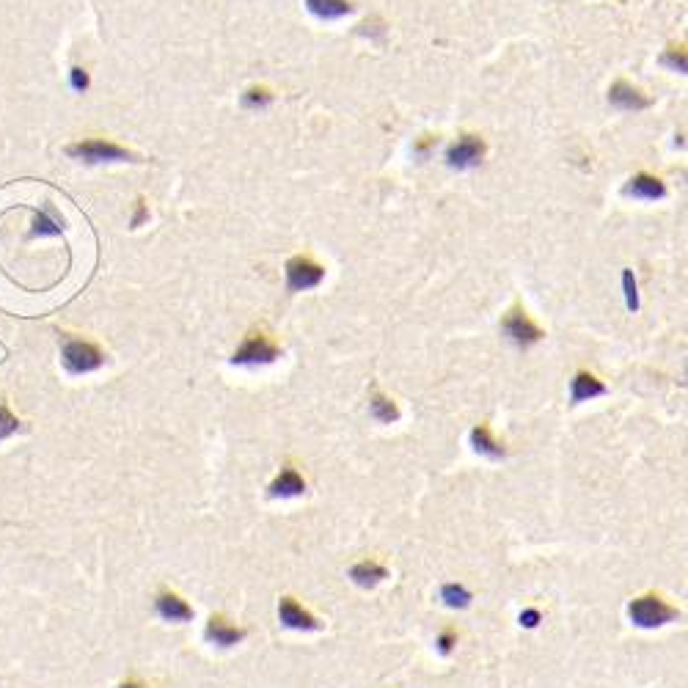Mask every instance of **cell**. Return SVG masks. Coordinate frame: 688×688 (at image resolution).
Listing matches in <instances>:
<instances>
[{"label": "cell", "instance_id": "cell-29", "mask_svg": "<svg viewBox=\"0 0 688 688\" xmlns=\"http://www.w3.org/2000/svg\"><path fill=\"white\" fill-rule=\"evenodd\" d=\"M432 143H435L432 138H427V141H422V143H419V146L413 149V155H419V157H424L427 152H429V146H432Z\"/></svg>", "mask_w": 688, "mask_h": 688}, {"label": "cell", "instance_id": "cell-14", "mask_svg": "<svg viewBox=\"0 0 688 688\" xmlns=\"http://www.w3.org/2000/svg\"><path fill=\"white\" fill-rule=\"evenodd\" d=\"M157 611L163 620H171V623H188L193 617V609L174 592H163L157 597Z\"/></svg>", "mask_w": 688, "mask_h": 688}, {"label": "cell", "instance_id": "cell-23", "mask_svg": "<svg viewBox=\"0 0 688 688\" xmlns=\"http://www.w3.org/2000/svg\"><path fill=\"white\" fill-rule=\"evenodd\" d=\"M273 102V94L267 91V89H248L245 94H242V105L245 108H264V105H270Z\"/></svg>", "mask_w": 688, "mask_h": 688}, {"label": "cell", "instance_id": "cell-22", "mask_svg": "<svg viewBox=\"0 0 688 688\" xmlns=\"http://www.w3.org/2000/svg\"><path fill=\"white\" fill-rule=\"evenodd\" d=\"M623 287H625V303L630 311H639V292H636V278H633V270H625L623 273Z\"/></svg>", "mask_w": 688, "mask_h": 688}, {"label": "cell", "instance_id": "cell-5", "mask_svg": "<svg viewBox=\"0 0 688 688\" xmlns=\"http://www.w3.org/2000/svg\"><path fill=\"white\" fill-rule=\"evenodd\" d=\"M325 278V267L317 264L309 257H292L287 262V287L290 292H306V290H314L320 287Z\"/></svg>", "mask_w": 688, "mask_h": 688}, {"label": "cell", "instance_id": "cell-1", "mask_svg": "<svg viewBox=\"0 0 688 688\" xmlns=\"http://www.w3.org/2000/svg\"><path fill=\"white\" fill-rule=\"evenodd\" d=\"M66 155L72 160H83V163H135L138 160L124 146H119L113 141H102V138L72 143V146H66Z\"/></svg>", "mask_w": 688, "mask_h": 688}, {"label": "cell", "instance_id": "cell-13", "mask_svg": "<svg viewBox=\"0 0 688 688\" xmlns=\"http://www.w3.org/2000/svg\"><path fill=\"white\" fill-rule=\"evenodd\" d=\"M270 495L273 498H292V495H300V493L306 491V482H303V476L297 474L295 468H284L273 482H270Z\"/></svg>", "mask_w": 688, "mask_h": 688}, {"label": "cell", "instance_id": "cell-27", "mask_svg": "<svg viewBox=\"0 0 688 688\" xmlns=\"http://www.w3.org/2000/svg\"><path fill=\"white\" fill-rule=\"evenodd\" d=\"M521 625H524V628H537V625H540V611L526 609L524 614H521Z\"/></svg>", "mask_w": 688, "mask_h": 688}, {"label": "cell", "instance_id": "cell-18", "mask_svg": "<svg viewBox=\"0 0 688 688\" xmlns=\"http://www.w3.org/2000/svg\"><path fill=\"white\" fill-rule=\"evenodd\" d=\"M350 578L358 584V587H375V584H380L383 578H389V570L383 567V564H377V562H358L353 570H350Z\"/></svg>", "mask_w": 688, "mask_h": 688}, {"label": "cell", "instance_id": "cell-20", "mask_svg": "<svg viewBox=\"0 0 688 688\" xmlns=\"http://www.w3.org/2000/svg\"><path fill=\"white\" fill-rule=\"evenodd\" d=\"M441 597H443V603L452 606V609H465V606L471 603V592L465 590V587H460V584H446V587L441 590Z\"/></svg>", "mask_w": 688, "mask_h": 688}, {"label": "cell", "instance_id": "cell-8", "mask_svg": "<svg viewBox=\"0 0 688 688\" xmlns=\"http://www.w3.org/2000/svg\"><path fill=\"white\" fill-rule=\"evenodd\" d=\"M609 102L611 108L617 110H625V113H636V110H644L653 105V99L644 97L636 86H630L628 80H617L611 89H609Z\"/></svg>", "mask_w": 688, "mask_h": 688}, {"label": "cell", "instance_id": "cell-24", "mask_svg": "<svg viewBox=\"0 0 688 688\" xmlns=\"http://www.w3.org/2000/svg\"><path fill=\"white\" fill-rule=\"evenodd\" d=\"M17 429H20V422L11 416V410L6 405H0V441L8 438V435H14Z\"/></svg>", "mask_w": 688, "mask_h": 688}, {"label": "cell", "instance_id": "cell-6", "mask_svg": "<svg viewBox=\"0 0 688 688\" xmlns=\"http://www.w3.org/2000/svg\"><path fill=\"white\" fill-rule=\"evenodd\" d=\"M281 356V350L267 339L262 333H251L242 347L231 356V363L237 366H259V363H273V361Z\"/></svg>", "mask_w": 688, "mask_h": 688}, {"label": "cell", "instance_id": "cell-30", "mask_svg": "<svg viewBox=\"0 0 688 688\" xmlns=\"http://www.w3.org/2000/svg\"><path fill=\"white\" fill-rule=\"evenodd\" d=\"M119 688H143V686H138V683H122Z\"/></svg>", "mask_w": 688, "mask_h": 688}, {"label": "cell", "instance_id": "cell-21", "mask_svg": "<svg viewBox=\"0 0 688 688\" xmlns=\"http://www.w3.org/2000/svg\"><path fill=\"white\" fill-rule=\"evenodd\" d=\"M661 64L669 66L672 72H680V74H686V50L683 47H669V50H663V56H661Z\"/></svg>", "mask_w": 688, "mask_h": 688}, {"label": "cell", "instance_id": "cell-17", "mask_svg": "<svg viewBox=\"0 0 688 688\" xmlns=\"http://www.w3.org/2000/svg\"><path fill=\"white\" fill-rule=\"evenodd\" d=\"M471 446H474L479 455H485V457H491V460H498L507 455V449L493 438L491 429H488L485 424H479L471 429Z\"/></svg>", "mask_w": 688, "mask_h": 688}, {"label": "cell", "instance_id": "cell-7", "mask_svg": "<svg viewBox=\"0 0 688 688\" xmlns=\"http://www.w3.org/2000/svg\"><path fill=\"white\" fill-rule=\"evenodd\" d=\"M482 157H485V141L476 138V135H462L460 141H455L446 149V165L449 168H457V171L479 165Z\"/></svg>", "mask_w": 688, "mask_h": 688}, {"label": "cell", "instance_id": "cell-11", "mask_svg": "<svg viewBox=\"0 0 688 688\" xmlns=\"http://www.w3.org/2000/svg\"><path fill=\"white\" fill-rule=\"evenodd\" d=\"M64 231V218L53 204H44L31 223V240L33 237H58Z\"/></svg>", "mask_w": 688, "mask_h": 688}, {"label": "cell", "instance_id": "cell-19", "mask_svg": "<svg viewBox=\"0 0 688 688\" xmlns=\"http://www.w3.org/2000/svg\"><path fill=\"white\" fill-rule=\"evenodd\" d=\"M369 410H372V416H375L377 422H383V424H394V422L399 419V408L394 405V399H389L386 394H380V391H372Z\"/></svg>", "mask_w": 688, "mask_h": 688}, {"label": "cell", "instance_id": "cell-4", "mask_svg": "<svg viewBox=\"0 0 688 688\" xmlns=\"http://www.w3.org/2000/svg\"><path fill=\"white\" fill-rule=\"evenodd\" d=\"M501 330H504V336H507L509 342H515L518 347H531V344H537V342L545 336L543 330L528 320V314L524 311V306H512V309L504 314Z\"/></svg>", "mask_w": 688, "mask_h": 688}, {"label": "cell", "instance_id": "cell-2", "mask_svg": "<svg viewBox=\"0 0 688 688\" xmlns=\"http://www.w3.org/2000/svg\"><path fill=\"white\" fill-rule=\"evenodd\" d=\"M628 617L639 628H661V625L677 620V609H672L658 595H644V597H636L628 606Z\"/></svg>", "mask_w": 688, "mask_h": 688}, {"label": "cell", "instance_id": "cell-10", "mask_svg": "<svg viewBox=\"0 0 688 688\" xmlns=\"http://www.w3.org/2000/svg\"><path fill=\"white\" fill-rule=\"evenodd\" d=\"M623 196L658 201V198L666 196V185L658 176H653V174H636L633 179H628V185L623 188Z\"/></svg>", "mask_w": 688, "mask_h": 688}, {"label": "cell", "instance_id": "cell-25", "mask_svg": "<svg viewBox=\"0 0 688 688\" xmlns=\"http://www.w3.org/2000/svg\"><path fill=\"white\" fill-rule=\"evenodd\" d=\"M69 83H72V89H74L77 94H83V91L89 89L91 80H89V72H86L83 66H74V69L69 72Z\"/></svg>", "mask_w": 688, "mask_h": 688}, {"label": "cell", "instance_id": "cell-12", "mask_svg": "<svg viewBox=\"0 0 688 688\" xmlns=\"http://www.w3.org/2000/svg\"><path fill=\"white\" fill-rule=\"evenodd\" d=\"M603 394H606V386L595 375H590V372H578L573 377V386H570V402L573 405H581V402L595 399V396H603Z\"/></svg>", "mask_w": 688, "mask_h": 688}, {"label": "cell", "instance_id": "cell-26", "mask_svg": "<svg viewBox=\"0 0 688 688\" xmlns=\"http://www.w3.org/2000/svg\"><path fill=\"white\" fill-rule=\"evenodd\" d=\"M455 642H457V636H455V630H443L441 636H438V650L446 656V653H452V647H455Z\"/></svg>", "mask_w": 688, "mask_h": 688}, {"label": "cell", "instance_id": "cell-3", "mask_svg": "<svg viewBox=\"0 0 688 688\" xmlns=\"http://www.w3.org/2000/svg\"><path fill=\"white\" fill-rule=\"evenodd\" d=\"M64 366L69 375H86V372H94L105 363V356L97 344L91 342H80V339H66L64 342Z\"/></svg>", "mask_w": 688, "mask_h": 688}, {"label": "cell", "instance_id": "cell-15", "mask_svg": "<svg viewBox=\"0 0 688 688\" xmlns=\"http://www.w3.org/2000/svg\"><path fill=\"white\" fill-rule=\"evenodd\" d=\"M207 639L215 642V644H221V647H231V644H237V642L245 639V630L229 625L223 617H212L207 623Z\"/></svg>", "mask_w": 688, "mask_h": 688}, {"label": "cell", "instance_id": "cell-28", "mask_svg": "<svg viewBox=\"0 0 688 688\" xmlns=\"http://www.w3.org/2000/svg\"><path fill=\"white\" fill-rule=\"evenodd\" d=\"M149 218V212H146V204L143 201H138V209H135V215H132V229H138L143 221Z\"/></svg>", "mask_w": 688, "mask_h": 688}, {"label": "cell", "instance_id": "cell-16", "mask_svg": "<svg viewBox=\"0 0 688 688\" xmlns=\"http://www.w3.org/2000/svg\"><path fill=\"white\" fill-rule=\"evenodd\" d=\"M306 8L320 20H342V17L353 14L350 0H306Z\"/></svg>", "mask_w": 688, "mask_h": 688}, {"label": "cell", "instance_id": "cell-9", "mask_svg": "<svg viewBox=\"0 0 688 688\" xmlns=\"http://www.w3.org/2000/svg\"><path fill=\"white\" fill-rule=\"evenodd\" d=\"M278 620L287 625V628H292V630H317L320 623L297 603L295 597H281V603H278Z\"/></svg>", "mask_w": 688, "mask_h": 688}]
</instances>
